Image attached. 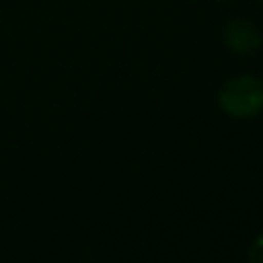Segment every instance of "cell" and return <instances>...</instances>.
<instances>
[{"label": "cell", "mask_w": 263, "mask_h": 263, "mask_svg": "<svg viewBox=\"0 0 263 263\" xmlns=\"http://www.w3.org/2000/svg\"><path fill=\"white\" fill-rule=\"evenodd\" d=\"M222 37H224V45L232 53H238V55H251L263 43L261 29L255 23L247 21V18H232V21H228L226 27H224Z\"/></svg>", "instance_id": "cell-2"}, {"label": "cell", "mask_w": 263, "mask_h": 263, "mask_svg": "<svg viewBox=\"0 0 263 263\" xmlns=\"http://www.w3.org/2000/svg\"><path fill=\"white\" fill-rule=\"evenodd\" d=\"M261 2H263V0H261Z\"/></svg>", "instance_id": "cell-4"}, {"label": "cell", "mask_w": 263, "mask_h": 263, "mask_svg": "<svg viewBox=\"0 0 263 263\" xmlns=\"http://www.w3.org/2000/svg\"><path fill=\"white\" fill-rule=\"evenodd\" d=\"M220 109L234 119H251L263 111V80L253 74L228 78L218 90Z\"/></svg>", "instance_id": "cell-1"}, {"label": "cell", "mask_w": 263, "mask_h": 263, "mask_svg": "<svg viewBox=\"0 0 263 263\" xmlns=\"http://www.w3.org/2000/svg\"><path fill=\"white\" fill-rule=\"evenodd\" d=\"M247 259L251 263H263V234L253 238V242L249 245V251H247Z\"/></svg>", "instance_id": "cell-3"}]
</instances>
